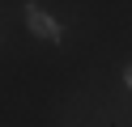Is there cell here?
Segmentation results:
<instances>
[{
  "instance_id": "obj_2",
  "label": "cell",
  "mask_w": 132,
  "mask_h": 127,
  "mask_svg": "<svg viewBox=\"0 0 132 127\" xmlns=\"http://www.w3.org/2000/svg\"><path fill=\"white\" fill-rule=\"evenodd\" d=\"M123 85H128V89H132V64H128V72H123Z\"/></svg>"
},
{
  "instance_id": "obj_1",
  "label": "cell",
  "mask_w": 132,
  "mask_h": 127,
  "mask_svg": "<svg viewBox=\"0 0 132 127\" xmlns=\"http://www.w3.org/2000/svg\"><path fill=\"white\" fill-rule=\"evenodd\" d=\"M21 17H26L30 34H38L43 42H60V34H64V30H60V21H55L51 13H43L38 4H26V8H21Z\"/></svg>"
}]
</instances>
